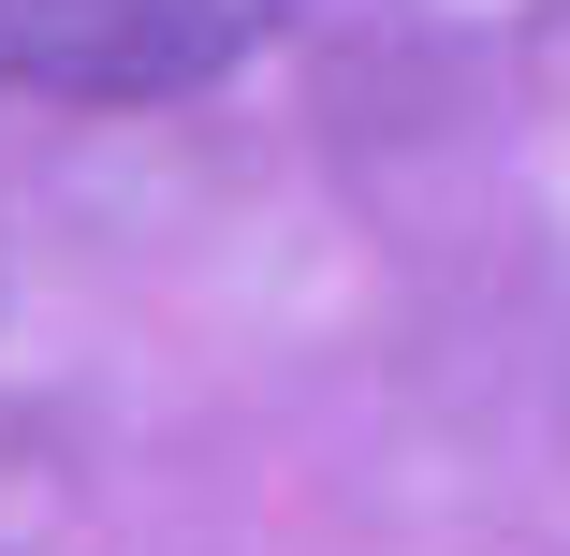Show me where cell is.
Returning <instances> with one entry per match:
<instances>
[{
    "instance_id": "cell-1",
    "label": "cell",
    "mask_w": 570,
    "mask_h": 556,
    "mask_svg": "<svg viewBox=\"0 0 570 556\" xmlns=\"http://www.w3.org/2000/svg\"><path fill=\"white\" fill-rule=\"evenodd\" d=\"M278 0H0V88L45 103H176L264 45Z\"/></svg>"
}]
</instances>
